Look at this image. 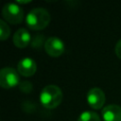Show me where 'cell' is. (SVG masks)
Here are the masks:
<instances>
[{"mask_svg":"<svg viewBox=\"0 0 121 121\" xmlns=\"http://www.w3.org/2000/svg\"><path fill=\"white\" fill-rule=\"evenodd\" d=\"M62 100V92L57 85H47L43 88L40 95V101L46 109L57 108Z\"/></svg>","mask_w":121,"mask_h":121,"instance_id":"6da1fadb","label":"cell"},{"mask_svg":"<svg viewBox=\"0 0 121 121\" xmlns=\"http://www.w3.org/2000/svg\"><path fill=\"white\" fill-rule=\"evenodd\" d=\"M26 25L30 29L42 30L45 28L50 22V14L43 8H35L26 15Z\"/></svg>","mask_w":121,"mask_h":121,"instance_id":"7a4b0ae2","label":"cell"},{"mask_svg":"<svg viewBox=\"0 0 121 121\" xmlns=\"http://www.w3.org/2000/svg\"><path fill=\"white\" fill-rule=\"evenodd\" d=\"M2 16L10 24H20L24 19V10L15 3H8L2 9Z\"/></svg>","mask_w":121,"mask_h":121,"instance_id":"3957f363","label":"cell"},{"mask_svg":"<svg viewBox=\"0 0 121 121\" xmlns=\"http://www.w3.org/2000/svg\"><path fill=\"white\" fill-rule=\"evenodd\" d=\"M20 78L18 72L12 67H4L0 71V86L4 89H10L19 85Z\"/></svg>","mask_w":121,"mask_h":121,"instance_id":"277c9868","label":"cell"},{"mask_svg":"<svg viewBox=\"0 0 121 121\" xmlns=\"http://www.w3.org/2000/svg\"><path fill=\"white\" fill-rule=\"evenodd\" d=\"M45 52L54 58L60 57L64 52V43L58 37H49L43 44Z\"/></svg>","mask_w":121,"mask_h":121,"instance_id":"5b68a950","label":"cell"},{"mask_svg":"<svg viewBox=\"0 0 121 121\" xmlns=\"http://www.w3.org/2000/svg\"><path fill=\"white\" fill-rule=\"evenodd\" d=\"M105 100H106L105 94L100 88L95 87L89 90L87 94V101L91 108L95 110L100 109L104 105Z\"/></svg>","mask_w":121,"mask_h":121,"instance_id":"8992f818","label":"cell"},{"mask_svg":"<svg viewBox=\"0 0 121 121\" xmlns=\"http://www.w3.org/2000/svg\"><path fill=\"white\" fill-rule=\"evenodd\" d=\"M37 64L31 58H24L17 64V71L23 77H31L36 73Z\"/></svg>","mask_w":121,"mask_h":121,"instance_id":"52a82bcc","label":"cell"},{"mask_svg":"<svg viewBox=\"0 0 121 121\" xmlns=\"http://www.w3.org/2000/svg\"><path fill=\"white\" fill-rule=\"evenodd\" d=\"M104 121H121V107L116 104L107 105L102 109Z\"/></svg>","mask_w":121,"mask_h":121,"instance_id":"ba28073f","label":"cell"},{"mask_svg":"<svg viewBox=\"0 0 121 121\" xmlns=\"http://www.w3.org/2000/svg\"><path fill=\"white\" fill-rule=\"evenodd\" d=\"M12 42L18 48H25L31 43V36L26 28H19L13 35Z\"/></svg>","mask_w":121,"mask_h":121,"instance_id":"9c48e42d","label":"cell"},{"mask_svg":"<svg viewBox=\"0 0 121 121\" xmlns=\"http://www.w3.org/2000/svg\"><path fill=\"white\" fill-rule=\"evenodd\" d=\"M78 121H100V117L95 112L85 111L78 116Z\"/></svg>","mask_w":121,"mask_h":121,"instance_id":"30bf717a","label":"cell"},{"mask_svg":"<svg viewBox=\"0 0 121 121\" xmlns=\"http://www.w3.org/2000/svg\"><path fill=\"white\" fill-rule=\"evenodd\" d=\"M9 34H10L9 26L5 21L0 20V40L1 41L7 40L9 37Z\"/></svg>","mask_w":121,"mask_h":121,"instance_id":"8fae6325","label":"cell"},{"mask_svg":"<svg viewBox=\"0 0 121 121\" xmlns=\"http://www.w3.org/2000/svg\"><path fill=\"white\" fill-rule=\"evenodd\" d=\"M19 89H20L21 92H23L25 94H29V93L32 92L33 86L29 81L25 80V81H22V82L19 83Z\"/></svg>","mask_w":121,"mask_h":121,"instance_id":"7c38bea8","label":"cell"},{"mask_svg":"<svg viewBox=\"0 0 121 121\" xmlns=\"http://www.w3.org/2000/svg\"><path fill=\"white\" fill-rule=\"evenodd\" d=\"M43 35L39 34V35L34 36V38L31 40L32 47H34V48H40L41 45L43 44Z\"/></svg>","mask_w":121,"mask_h":121,"instance_id":"4fadbf2b","label":"cell"},{"mask_svg":"<svg viewBox=\"0 0 121 121\" xmlns=\"http://www.w3.org/2000/svg\"><path fill=\"white\" fill-rule=\"evenodd\" d=\"M114 50H115V54H116V56L121 60V39L116 43Z\"/></svg>","mask_w":121,"mask_h":121,"instance_id":"5bb4252c","label":"cell"},{"mask_svg":"<svg viewBox=\"0 0 121 121\" xmlns=\"http://www.w3.org/2000/svg\"><path fill=\"white\" fill-rule=\"evenodd\" d=\"M30 1H17L16 3H20V4H26V3H29Z\"/></svg>","mask_w":121,"mask_h":121,"instance_id":"9a60e30c","label":"cell"}]
</instances>
